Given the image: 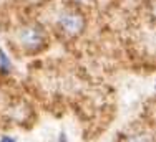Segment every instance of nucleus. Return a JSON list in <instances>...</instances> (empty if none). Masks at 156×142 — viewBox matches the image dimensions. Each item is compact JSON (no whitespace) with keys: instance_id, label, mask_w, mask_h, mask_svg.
Instances as JSON below:
<instances>
[{"instance_id":"obj_1","label":"nucleus","mask_w":156,"mask_h":142,"mask_svg":"<svg viewBox=\"0 0 156 142\" xmlns=\"http://www.w3.org/2000/svg\"><path fill=\"white\" fill-rule=\"evenodd\" d=\"M17 45L27 53H38L47 46V30L38 22H28L15 30Z\"/></svg>"},{"instance_id":"obj_2","label":"nucleus","mask_w":156,"mask_h":142,"mask_svg":"<svg viewBox=\"0 0 156 142\" xmlns=\"http://www.w3.org/2000/svg\"><path fill=\"white\" fill-rule=\"evenodd\" d=\"M87 28V17L78 8H65L57 17V30L62 36L73 40L80 36Z\"/></svg>"},{"instance_id":"obj_3","label":"nucleus","mask_w":156,"mask_h":142,"mask_svg":"<svg viewBox=\"0 0 156 142\" xmlns=\"http://www.w3.org/2000/svg\"><path fill=\"white\" fill-rule=\"evenodd\" d=\"M118 142H154V134L151 127L133 126L121 134Z\"/></svg>"},{"instance_id":"obj_4","label":"nucleus","mask_w":156,"mask_h":142,"mask_svg":"<svg viewBox=\"0 0 156 142\" xmlns=\"http://www.w3.org/2000/svg\"><path fill=\"white\" fill-rule=\"evenodd\" d=\"M12 61H10L9 55L5 53L3 48H0V73L2 74H10L12 73Z\"/></svg>"},{"instance_id":"obj_5","label":"nucleus","mask_w":156,"mask_h":142,"mask_svg":"<svg viewBox=\"0 0 156 142\" xmlns=\"http://www.w3.org/2000/svg\"><path fill=\"white\" fill-rule=\"evenodd\" d=\"M0 142H17V139H15V137H12V136H2Z\"/></svg>"},{"instance_id":"obj_6","label":"nucleus","mask_w":156,"mask_h":142,"mask_svg":"<svg viewBox=\"0 0 156 142\" xmlns=\"http://www.w3.org/2000/svg\"><path fill=\"white\" fill-rule=\"evenodd\" d=\"M58 142H68L66 140V134L65 132H62L60 136H58Z\"/></svg>"}]
</instances>
